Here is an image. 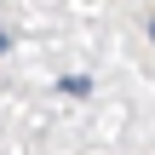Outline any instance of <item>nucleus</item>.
Wrapping results in <instances>:
<instances>
[{
    "mask_svg": "<svg viewBox=\"0 0 155 155\" xmlns=\"http://www.w3.org/2000/svg\"><path fill=\"white\" fill-rule=\"evenodd\" d=\"M150 40H155V23H150Z\"/></svg>",
    "mask_w": 155,
    "mask_h": 155,
    "instance_id": "obj_1",
    "label": "nucleus"
}]
</instances>
